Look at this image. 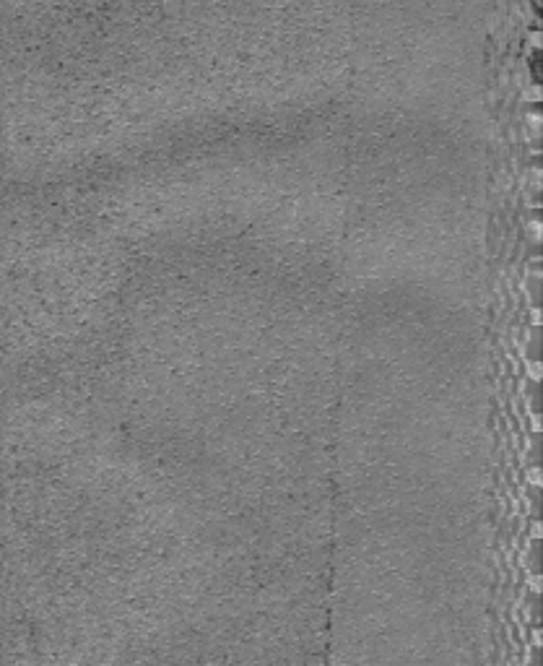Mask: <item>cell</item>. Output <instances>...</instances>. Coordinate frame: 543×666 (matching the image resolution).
<instances>
[{"mask_svg":"<svg viewBox=\"0 0 543 666\" xmlns=\"http://www.w3.org/2000/svg\"><path fill=\"white\" fill-rule=\"evenodd\" d=\"M528 375H530L533 380H538V378H541V364H538V362H533L530 367H528Z\"/></svg>","mask_w":543,"mask_h":666,"instance_id":"1","label":"cell"},{"mask_svg":"<svg viewBox=\"0 0 543 666\" xmlns=\"http://www.w3.org/2000/svg\"><path fill=\"white\" fill-rule=\"evenodd\" d=\"M528 479L533 481V484H541V471H538V469H530V471H528Z\"/></svg>","mask_w":543,"mask_h":666,"instance_id":"2","label":"cell"},{"mask_svg":"<svg viewBox=\"0 0 543 666\" xmlns=\"http://www.w3.org/2000/svg\"><path fill=\"white\" fill-rule=\"evenodd\" d=\"M530 234L536 237V240L541 237V224H538V222H533V224H530Z\"/></svg>","mask_w":543,"mask_h":666,"instance_id":"3","label":"cell"}]
</instances>
